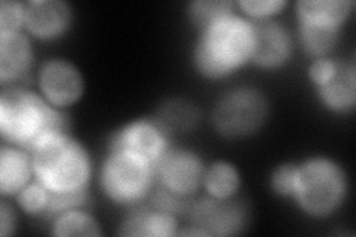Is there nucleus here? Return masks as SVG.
Listing matches in <instances>:
<instances>
[{"label":"nucleus","instance_id":"1","mask_svg":"<svg viewBox=\"0 0 356 237\" xmlns=\"http://www.w3.org/2000/svg\"><path fill=\"white\" fill-rule=\"evenodd\" d=\"M64 132H69V120L43 95L22 86H3L0 94L3 142L31 153L42 141Z\"/></svg>","mask_w":356,"mask_h":237},{"label":"nucleus","instance_id":"2","mask_svg":"<svg viewBox=\"0 0 356 237\" xmlns=\"http://www.w3.org/2000/svg\"><path fill=\"white\" fill-rule=\"evenodd\" d=\"M33 174L52 196L86 193L92 166L85 147L69 132L55 133L31 153Z\"/></svg>","mask_w":356,"mask_h":237},{"label":"nucleus","instance_id":"3","mask_svg":"<svg viewBox=\"0 0 356 237\" xmlns=\"http://www.w3.org/2000/svg\"><path fill=\"white\" fill-rule=\"evenodd\" d=\"M252 22L236 14L199 31L193 52L196 70L207 79H225L251 60Z\"/></svg>","mask_w":356,"mask_h":237},{"label":"nucleus","instance_id":"4","mask_svg":"<svg viewBox=\"0 0 356 237\" xmlns=\"http://www.w3.org/2000/svg\"><path fill=\"white\" fill-rule=\"evenodd\" d=\"M346 193V172L328 157H310L297 165L293 199L309 217L332 215L343 205Z\"/></svg>","mask_w":356,"mask_h":237},{"label":"nucleus","instance_id":"5","mask_svg":"<svg viewBox=\"0 0 356 237\" xmlns=\"http://www.w3.org/2000/svg\"><path fill=\"white\" fill-rule=\"evenodd\" d=\"M104 195L116 205L138 206L156 184L154 167L125 152H108L99 171Z\"/></svg>","mask_w":356,"mask_h":237},{"label":"nucleus","instance_id":"6","mask_svg":"<svg viewBox=\"0 0 356 237\" xmlns=\"http://www.w3.org/2000/svg\"><path fill=\"white\" fill-rule=\"evenodd\" d=\"M269 116V103L255 88L242 86L222 95L214 106L213 126L221 137L245 138L257 132Z\"/></svg>","mask_w":356,"mask_h":237},{"label":"nucleus","instance_id":"7","mask_svg":"<svg viewBox=\"0 0 356 237\" xmlns=\"http://www.w3.org/2000/svg\"><path fill=\"white\" fill-rule=\"evenodd\" d=\"M171 133L156 119H138L118 129L108 152H125L140 157L154 169L171 150Z\"/></svg>","mask_w":356,"mask_h":237},{"label":"nucleus","instance_id":"8","mask_svg":"<svg viewBox=\"0 0 356 237\" xmlns=\"http://www.w3.org/2000/svg\"><path fill=\"white\" fill-rule=\"evenodd\" d=\"M193 227L207 236H236L248 227L250 208L247 202L232 199H214L211 196L193 202L188 212Z\"/></svg>","mask_w":356,"mask_h":237},{"label":"nucleus","instance_id":"9","mask_svg":"<svg viewBox=\"0 0 356 237\" xmlns=\"http://www.w3.org/2000/svg\"><path fill=\"white\" fill-rule=\"evenodd\" d=\"M205 166L200 157L187 149H174L166 153L154 169L158 187L181 197H192L202 186Z\"/></svg>","mask_w":356,"mask_h":237},{"label":"nucleus","instance_id":"10","mask_svg":"<svg viewBox=\"0 0 356 237\" xmlns=\"http://www.w3.org/2000/svg\"><path fill=\"white\" fill-rule=\"evenodd\" d=\"M42 95L54 107H70L83 95V77L77 67L65 60H49L39 72Z\"/></svg>","mask_w":356,"mask_h":237},{"label":"nucleus","instance_id":"11","mask_svg":"<svg viewBox=\"0 0 356 237\" xmlns=\"http://www.w3.org/2000/svg\"><path fill=\"white\" fill-rule=\"evenodd\" d=\"M252 22L251 61L261 69H280L293 54V39L288 30L273 19Z\"/></svg>","mask_w":356,"mask_h":237},{"label":"nucleus","instance_id":"12","mask_svg":"<svg viewBox=\"0 0 356 237\" xmlns=\"http://www.w3.org/2000/svg\"><path fill=\"white\" fill-rule=\"evenodd\" d=\"M72 26V9L63 0H31L24 3V27L40 40H54Z\"/></svg>","mask_w":356,"mask_h":237},{"label":"nucleus","instance_id":"13","mask_svg":"<svg viewBox=\"0 0 356 237\" xmlns=\"http://www.w3.org/2000/svg\"><path fill=\"white\" fill-rule=\"evenodd\" d=\"M33 64V49L22 31L0 33V82L3 86L24 82Z\"/></svg>","mask_w":356,"mask_h":237},{"label":"nucleus","instance_id":"14","mask_svg":"<svg viewBox=\"0 0 356 237\" xmlns=\"http://www.w3.org/2000/svg\"><path fill=\"white\" fill-rule=\"evenodd\" d=\"M31 177H35L31 154L3 142L0 149V195L17 197L31 183Z\"/></svg>","mask_w":356,"mask_h":237},{"label":"nucleus","instance_id":"15","mask_svg":"<svg viewBox=\"0 0 356 237\" xmlns=\"http://www.w3.org/2000/svg\"><path fill=\"white\" fill-rule=\"evenodd\" d=\"M321 103L332 113L348 115L356 107V69L355 63H341L330 81L316 88Z\"/></svg>","mask_w":356,"mask_h":237},{"label":"nucleus","instance_id":"16","mask_svg":"<svg viewBox=\"0 0 356 237\" xmlns=\"http://www.w3.org/2000/svg\"><path fill=\"white\" fill-rule=\"evenodd\" d=\"M120 236L171 237L178 234L177 217L156 208L137 206L122 222Z\"/></svg>","mask_w":356,"mask_h":237},{"label":"nucleus","instance_id":"17","mask_svg":"<svg viewBox=\"0 0 356 237\" xmlns=\"http://www.w3.org/2000/svg\"><path fill=\"white\" fill-rule=\"evenodd\" d=\"M302 48L315 60L325 58L336 48L343 24L319 18H298Z\"/></svg>","mask_w":356,"mask_h":237},{"label":"nucleus","instance_id":"18","mask_svg":"<svg viewBox=\"0 0 356 237\" xmlns=\"http://www.w3.org/2000/svg\"><path fill=\"white\" fill-rule=\"evenodd\" d=\"M202 186L207 195L214 199L235 197L241 187V175L238 167L226 161L214 162L205 167Z\"/></svg>","mask_w":356,"mask_h":237},{"label":"nucleus","instance_id":"19","mask_svg":"<svg viewBox=\"0 0 356 237\" xmlns=\"http://www.w3.org/2000/svg\"><path fill=\"white\" fill-rule=\"evenodd\" d=\"M156 120L170 133L187 132L193 129L197 123L199 110L192 101L174 98L163 103V106L159 108Z\"/></svg>","mask_w":356,"mask_h":237},{"label":"nucleus","instance_id":"20","mask_svg":"<svg viewBox=\"0 0 356 237\" xmlns=\"http://www.w3.org/2000/svg\"><path fill=\"white\" fill-rule=\"evenodd\" d=\"M52 234L60 237H73V236H102V227L98 221L86 212L79 209H70L54 217Z\"/></svg>","mask_w":356,"mask_h":237},{"label":"nucleus","instance_id":"21","mask_svg":"<svg viewBox=\"0 0 356 237\" xmlns=\"http://www.w3.org/2000/svg\"><path fill=\"white\" fill-rule=\"evenodd\" d=\"M353 2L349 0H302L297 3L298 18H321L344 24Z\"/></svg>","mask_w":356,"mask_h":237},{"label":"nucleus","instance_id":"22","mask_svg":"<svg viewBox=\"0 0 356 237\" xmlns=\"http://www.w3.org/2000/svg\"><path fill=\"white\" fill-rule=\"evenodd\" d=\"M233 6L235 5L229 0H196L188 5V17L200 31L218 19L235 14Z\"/></svg>","mask_w":356,"mask_h":237},{"label":"nucleus","instance_id":"23","mask_svg":"<svg viewBox=\"0 0 356 237\" xmlns=\"http://www.w3.org/2000/svg\"><path fill=\"white\" fill-rule=\"evenodd\" d=\"M18 206L29 215H39V213H47L51 202L49 190L42 183L36 181L30 183L21 193L17 196Z\"/></svg>","mask_w":356,"mask_h":237},{"label":"nucleus","instance_id":"24","mask_svg":"<svg viewBox=\"0 0 356 237\" xmlns=\"http://www.w3.org/2000/svg\"><path fill=\"white\" fill-rule=\"evenodd\" d=\"M238 6L254 21L272 19L286 6L284 0H241Z\"/></svg>","mask_w":356,"mask_h":237},{"label":"nucleus","instance_id":"25","mask_svg":"<svg viewBox=\"0 0 356 237\" xmlns=\"http://www.w3.org/2000/svg\"><path fill=\"white\" fill-rule=\"evenodd\" d=\"M296 178H297V165L294 163H284L273 169L270 178L272 190L277 196L282 197H293L296 188Z\"/></svg>","mask_w":356,"mask_h":237},{"label":"nucleus","instance_id":"26","mask_svg":"<svg viewBox=\"0 0 356 237\" xmlns=\"http://www.w3.org/2000/svg\"><path fill=\"white\" fill-rule=\"evenodd\" d=\"M24 27V3L3 0L0 3V33L21 31Z\"/></svg>","mask_w":356,"mask_h":237},{"label":"nucleus","instance_id":"27","mask_svg":"<svg viewBox=\"0 0 356 237\" xmlns=\"http://www.w3.org/2000/svg\"><path fill=\"white\" fill-rule=\"evenodd\" d=\"M339 64H340V61L331 60V58H328V56H325V58L314 60V63H312L309 67L310 81L314 82V85L316 88L325 85L330 79L337 73Z\"/></svg>","mask_w":356,"mask_h":237},{"label":"nucleus","instance_id":"28","mask_svg":"<svg viewBox=\"0 0 356 237\" xmlns=\"http://www.w3.org/2000/svg\"><path fill=\"white\" fill-rule=\"evenodd\" d=\"M17 225V217L14 208L3 199L0 202V236L6 237L13 234Z\"/></svg>","mask_w":356,"mask_h":237}]
</instances>
